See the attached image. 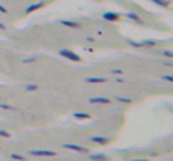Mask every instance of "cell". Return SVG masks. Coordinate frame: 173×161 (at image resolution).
<instances>
[{
	"mask_svg": "<svg viewBox=\"0 0 173 161\" xmlns=\"http://www.w3.org/2000/svg\"><path fill=\"white\" fill-rule=\"evenodd\" d=\"M32 60H35V57H29V59H25L24 62H32Z\"/></svg>",
	"mask_w": 173,
	"mask_h": 161,
	"instance_id": "cb8c5ba5",
	"label": "cell"
},
{
	"mask_svg": "<svg viewBox=\"0 0 173 161\" xmlns=\"http://www.w3.org/2000/svg\"><path fill=\"white\" fill-rule=\"evenodd\" d=\"M89 156H91L93 161H106L108 160V156H106V154H101V153H96V154H91V153H89Z\"/></svg>",
	"mask_w": 173,
	"mask_h": 161,
	"instance_id": "ba28073f",
	"label": "cell"
},
{
	"mask_svg": "<svg viewBox=\"0 0 173 161\" xmlns=\"http://www.w3.org/2000/svg\"><path fill=\"white\" fill-rule=\"evenodd\" d=\"M126 17H128V19H133V20H136V22H139V24H141V22H143V20H141V19H139V17H138V15H136V13H133V12H130V13H126Z\"/></svg>",
	"mask_w": 173,
	"mask_h": 161,
	"instance_id": "5bb4252c",
	"label": "cell"
},
{
	"mask_svg": "<svg viewBox=\"0 0 173 161\" xmlns=\"http://www.w3.org/2000/svg\"><path fill=\"white\" fill-rule=\"evenodd\" d=\"M86 82H88V84H104L106 77H88Z\"/></svg>",
	"mask_w": 173,
	"mask_h": 161,
	"instance_id": "5b68a950",
	"label": "cell"
},
{
	"mask_svg": "<svg viewBox=\"0 0 173 161\" xmlns=\"http://www.w3.org/2000/svg\"><path fill=\"white\" fill-rule=\"evenodd\" d=\"M128 44L133 45V47H143V45H141V42H136V40H128Z\"/></svg>",
	"mask_w": 173,
	"mask_h": 161,
	"instance_id": "ac0fdd59",
	"label": "cell"
},
{
	"mask_svg": "<svg viewBox=\"0 0 173 161\" xmlns=\"http://www.w3.org/2000/svg\"><path fill=\"white\" fill-rule=\"evenodd\" d=\"M89 102H91V104H109L111 99H108V98H91Z\"/></svg>",
	"mask_w": 173,
	"mask_h": 161,
	"instance_id": "277c9868",
	"label": "cell"
},
{
	"mask_svg": "<svg viewBox=\"0 0 173 161\" xmlns=\"http://www.w3.org/2000/svg\"><path fill=\"white\" fill-rule=\"evenodd\" d=\"M0 107H2V109H5V111H17L13 106H9V104H2Z\"/></svg>",
	"mask_w": 173,
	"mask_h": 161,
	"instance_id": "e0dca14e",
	"label": "cell"
},
{
	"mask_svg": "<svg viewBox=\"0 0 173 161\" xmlns=\"http://www.w3.org/2000/svg\"><path fill=\"white\" fill-rule=\"evenodd\" d=\"M111 72H113V74H121V69H113Z\"/></svg>",
	"mask_w": 173,
	"mask_h": 161,
	"instance_id": "7402d4cb",
	"label": "cell"
},
{
	"mask_svg": "<svg viewBox=\"0 0 173 161\" xmlns=\"http://www.w3.org/2000/svg\"><path fill=\"white\" fill-rule=\"evenodd\" d=\"M131 161H150V160H131Z\"/></svg>",
	"mask_w": 173,
	"mask_h": 161,
	"instance_id": "d4e9b609",
	"label": "cell"
},
{
	"mask_svg": "<svg viewBox=\"0 0 173 161\" xmlns=\"http://www.w3.org/2000/svg\"><path fill=\"white\" fill-rule=\"evenodd\" d=\"M74 119H77V121H84V119H91V114H88V113H74Z\"/></svg>",
	"mask_w": 173,
	"mask_h": 161,
	"instance_id": "9c48e42d",
	"label": "cell"
},
{
	"mask_svg": "<svg viewBox=\"0 0 173 161\" xmlns=\"http://www.w3.org/2000/svg\"><path fill=\"white\" fill-rule=\"evenodd\" d=\"M161 55L168 57V59H173V51H163V52H161Z\"/></svg>",
	"mask_w": 173,
	"mask_h": 161,
	"instance_id": "2e32d148",
	"label": "cell"
},
{
	"mask_svg": "<svg viewBox=\"0 0 173 161\" xmlns=\"http://www.w3.org/2000/svg\"><path fill=\"white\" fill-rule=\"evenodd\" d=\"M91 141H93V143H96V144H103V146H104V144H108V139H106V138H103V136H91Z\"/></svg>",
	"mask_w": 173,
	"mask_h": 161,
	"instance_id": "52a82bcc",
	"label": "cell"
},
{
	"mask_svg": "<svg viewBox=\"0 0 173 161\" xmlns=\"http://www.w3.org/2000/svg\"><path fill=\"white\" fill-rule=\"evenodd\" d=\"M24 89H25L27 92H32V91H37V89H39V86H37V84H27Z\"/></svg>",
	"mask_w": 173,
	"mask_h": 161,
	"instance_id": "4fadbf2b",
	"label": "cell"
},
{
	"mask_svg": "<svg viewBox=\"0 0 173 161\" xmlns=\"http://www.w3.org/2000/svg\"><path fill=\"white\" fill-rule=\"evenodd\" d=\"M103 19H106V20H118L119 19V15L118 13H103Z\"/></svg>",
	"mask_w": 173,
	"mask_h": 161,
	"instance_id": "30bf717a",
	"label": "cell"
},
{
	"mask_svg": "<svg viewBox=\"0 0 173 161\" xmlns=\"http://www.w3.org/2000/svg\"><path fill=\"white\" fill-rule=\"evenodd\" d=\"M114 99L119 102H124V104H131V99L130 98H123V96H114Z\"/></svg>",
	"mask_w": 173,
	"mask_h": 161,
	"instance_id": "7c38bea8",
	"label": "cell"
},
{
	"mask_svg": "<svg viewBox=\"0 0 173 161\" xmlns=\"http://www.w3.org/2000/svg\"><path fill=\"white\" fill-rule=\"evenodd\" d=\"M0 138H10V133L9 131H4V129H0Z\"/></svg>",
	"mask_w": 173,
	"mask_h": 161,
	"instance_id": "d6986e66",
	"label": "cell"
},
{
	"mask_svg": "<svg viewBox=\"0 0 173 161\" xmlns=\"http://www.w3.org/2000/svg\"><path fill=\"white\" fill-rule=\"evenodd\" d=\"M141 45H143V47H156V45H158V40H143Z\"/></svg>",
	"mask_w": 173,
	"mask_h": 161,
	"instance_id": "8fae6325",
	"label": "cell"
},
{
	"mask_svg": "<svg viewBox=\"0 0 173 161\" xmlns=\"http://www.w3.org/2000/svg\"><path fill=\"white\" fill-rule=\"evenodd\" d=\"M10 160H17V161H25V158L20 156V154H17V153H12L10 154Z\"/></svg>",
	"mask_w": 173,
	"mask_h": 161,
	"instance_id": "9a60e30c",
	"label": "cell"
},
{
	"mask_svg": "<svg viewBox=\"0 0 173 161\" xmlns=\"http://www.w3.org/2000/svg\"><path fill=\"white\" fill-rule=\"evenodd\" d=\"M153 2H156V4L163 5V7H168V2H163V0H153Z\"/></svg>",
	"mask_w": 173,
	"mask_h": 161,
	"instance_id": "44dd1931",
	"label": "cell"
},
{
	"mask_svg": "<svg viewBox=\"0 0 173 161\" xmlns=\"http://www.w3.org/2000/svg\"><path fill=\"white\" fill-rule=\"evenodd\" d=\"M62 148L69 149V151H76V153H84V154H88L89 149L84 148V146H79V144H71V143H64Z\"/></svg>",
	"mask_w": 173,
	"mask_h": 161,
	"instance_id": "7a4b0ae2",
	"label": "cell"
},
{
	"mask_svg": "<svg viewBox=\"0 0 173 161\" xmlns=\"http://www.w3.org/2000/svg\"><path fill=\"white\" fill-rule=\"evenodd\" d=\"M61 24L66 27H71V29H81L79 22H72V20H61Z\"/></svg>",
	"mask_w": 173,
	"mask_h": 161,
	"instance_id": "8992f818",
	"label": "cell"
},
{
	"mask_svg": "<svg viewBox=\"0 0 173 161\" xmlns=\"http://www.w3.org/2000/svg\"><path fill=\"white\" fill-rule=\"evenodd\" d=\"M114 82H118V84H123V82H124V80H123L121 77H118V79H114Z\"/></svg>",
	"mask_w": 173,
	"mask_h": 161,
	"instance_id": "603a6c76",
	"label": "cell"
},
{
	"mask_svg": "<svg viewBox=\"0 0 173 161\" xmlns=\"http://www.w3.org/2000/svg\"><path fill=\"white\" fill-rule=\"evenodd\" d=\"M161 79L168 80V82H172V84H173V76H161Z\"/></svg>",
	"mask_w": 173,
	"mask_h": 161,
	"instance_id": "ffe728a7",
	"label": "cell"
},
{
	"mask_svg": "<svg viewBox=\"0 0 173 161\" xmlns=\"http://www.w3.org/2000/svg\"><path fill=\"white\" fill-rule=\"evenodd\" d=\"M59 55H61V57H64V59L72 60V62H81V57H79V55H77L76 52L69 51V49H61V51H59Z\"/></svg>",
	"mask_w": 173,
	"mask_h": 161,
	"instance_id": "6da1fadb",
	"label": "cell"
},
{
	"mask_svg": "<svg viewBox=\"0 0 173 161\" xmlns=\"http://www.w3.org/2000/svg\"><path fill=\"white\" fill-rule=\"evenodd\" d=\"M32 156H55V151H49V149H30Z\"/></svg>",
	"mask_w": 173,
	"mask_h": 161,
	"instance_id": "3957f363",
	"label": "cell"
}]
</instances>
